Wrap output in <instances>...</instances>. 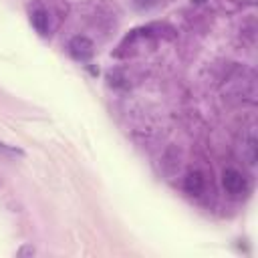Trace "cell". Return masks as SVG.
<instances>
[{
    "label": "cell",
    "mask_w": 258,
    "mask_h": 258,
    "mask_svg": "<svg viewBox=\"0 0 258 258\" xmlns=\"http://www.w3.org/2000/svg\"><path fill=\"white\" fill-rule=\"evenodd\" d=\"M0 151L2 153H10V155H24L22 149H18L14 145H8V143H0Z\"/></svg>",
    "instance_id": "cell-6"
},
{
    "label": "cell",
    "mask_w": 258,
    "mask_h": 258,
    "mask_svg": "<svg viewBox=\"0 0 258 258\" xmlns=\"http://www.w3.org/2000/svg\"><path fill=\"white\" fill-rule=\"evenodd\" d=\"M256 143H258V141H256V129H254V127H248L246 137H244V141H242V155H244V159H246L250 165L256 163V151H258V145H256Z\"/></svg>",
    "instance_id": "cell-5"
},
{
    "label": "cell",
    "mask_w": 258,
    "mask_h": 258,
    "mask_svg": "<svg viewBox=\"0 0 258 258\" xmlns=\"http://www.w3.org/2000/svg\"><path fill=\"white\" fill-rule=\"evenodd\" d=\"M222 185H224L226 194H230V196H242L248 189L246 177L238 169H234V167L224 169V173H222Z\"/></svg>",
    "instance_id": "cell-1"
},
{
    "label": "cell",
    "mask_w": 258,
    "mask_h": 258,
    "mask_svg": "<svg viewBox=\"0 0 258 258\" xmlns=\"http://www.w3.org/2000/svg\"><path fill=\"white\" fill-rule=\"evenodd\" d=\"M191 4H204V2H208V0H189Z\"/></svg>",
    "instance_id": "cell-9"
},
{
    "label": "cell",
    "mask_w": 258,
    "mask_h": 258,
    "mask_svg": "<svg viewBox=\"0 0 258 258\" xmlns=\"http://www.w3.org/2000/svg\"><path fill=\"white\" fill-rule=\"evenodd\" d=\"M206 189V177L202 171L198 169H191L185 173L183 177V191L189 194V196H202Z\"/></svg>",
    "instance_id": "cell-3"
},
{
    "label": "cell",
    "mask_w": 258,
    "mask_h": 258,
    "mask_svg": "<svg viewBox=\"0 0 258 258\" xmlns=\"http://www.w3.org/2000/svg\"><path fill=\"white\" fill-rule=\"evenodd\" d=\"M16 256H34V248L28 246V244H24V246H20L16 250Z\"/></svg>",
    "instance_id": "cell-7"
},
{
    "label": "cell",
    "mask_w": 258,
    "mask_h": 258,
    "mask_svg": "<svg viewBox=\"0 0 258 258\" xmlns=\"http://www.w3.org/2000/svg\"><path fill=\"white\" fill-rule=\"evenodd\" d=\"M133 4H135L137 8H141V10H143V8H149V6L153 4V0H133Z\"/></svg>",
    "instance_id": "cell-8"
},
{
    "label": "cell",
    "mask_w": 258,
    "mask_h": 258,
    "mask_svg": "<svg viewBox=\"0 0 258 258\" xmlns=\"http://www.w3.org/2000/svg\"><path fill=\"white\" fill-rule=\"evenodd\" d=\"M69 52L77 58V60H87L93 56L95 52V44L91 38H87L85 34H77L69 40Z\"/></svg>",
    "instance_id": "cell-2"
},
{
    "label": "cell",
    "mask_w": 258,
    "mask_h": 258,
    "mask_svg": "<svg viewBox=\"0 0 258 258\" xmlns=\"http://www.w3.org/2000/svg\"><path fill=\"white\" fill-rule=\"evenodd\" d=\"M30 24L40 36L50 34V18H48V12L44 8H34L30 12Z\"/></svg>",
    "instance_id": "cell-4"
}]
</instances>
